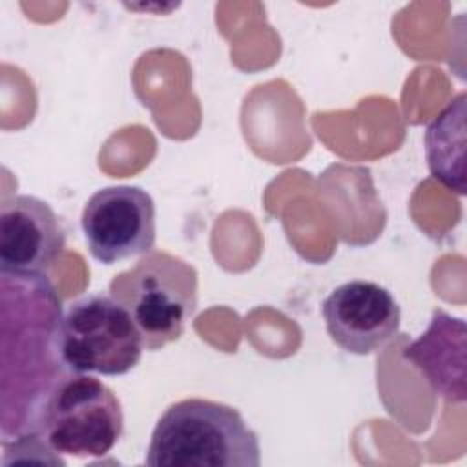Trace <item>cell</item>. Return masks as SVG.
Listing matches in <instances>:
<instances>
[{
    "instance_id": "obj_1",
    "label": "cell",
    "mask_w": 467,
    "mask_h": 467,
    "mask_svg": "<svg viewBox=\"0 0 467 467\" xmlns=\"http://www.w3.org/2000/svg\"><path fill=\"white\" fill-rule=\"evenodd\" d=\"M144 462L150 467H259L261 449L237 409L186 398L157 420Z\"/></svg>"
},
{
    "instance_id": "obj_2",
    "label": "cell",
    "mask_w": 467,
    "mask_h": 467,
    "mask_svg": "<svg viewBox=\"0 0 467 467\" xmlns=\"http://www.w3.org/2000/svg\"><path fill=\"white\" fill-rule=\"evenodd\" d=\"M109 294L131 314L146 350L177 341L197 308V272L184 259L151 250L109 281Z\"/></svg>"
},
{
    "instance_id": "obj_3",
    "label": "cell",
    "mask_w": 467,
    "mask_h": 467,
    "mask_svg": "<svg viewBox=\"0 0 467 467\" xmlns=\"http://www.w3.org/2000/svg\"><path fill=\"white\" fill-rule=\"evenodd\" d=\"M55 348L67 370L102 376L130 372L146 350L131 314L111 294L73 301L58 321Z\"/></svg>"
},
{
    "instance_id": "obj_4",
    "label": "cell",
    "mask_w": 467,
    "mask_h": 467,
    "mask_svg": "<svg viewBox=\"0 0 467 467\" xmlns=\"http://www.w3.org/2000/svg\"><path fill=\"white\" fill-rule=\"evenodd\" d=\"M40 438L57 454L104 456L124 431V412L115 392L100 379L78 374L53 385L38 410Z\"/></svg>"
},
{
    "instance_id": "obj_5",
    "label": "cell",
    "mask_w": 467,
    "mask_h": 467,
    "mask_svg": "<svg viewBox=\"0 0 467 467\" xmlns=\"http://www.w3.org/2000/svg\"><path fill=\"white\" fill-rule=\"evenodd\" d=\"M80 226L89 254L102 265L144 255L155 246V202L139 186H106L86 201Z\"/></svg>"
},
{
    "instance_id": "obj_6",
    "label": "cell",
    "mask_w": 467,
    "mask_h": 467,
    "mask_svg": "<svg viewBox=\"0 0 467 467\" xmlns=\"http://www.w3.org/2000/svg\"><path fill=\"white\" fill-rule=\"evenodd\" d=\"M330 339L348 354L367 356L390 343L401 323L394 296L381 285L354 279L334 288L321 305Z\"/></svg>"
},
{
    "instance_id": "obj_7",
    "label": "cell",
    "mask_w": 467,
    "mask_h": 467,
    "mask_svg": "<svg viewBox=\"0 0 467 467\" xmlns=\"http://www.w3.org/2000/svg\"><path fill=\"white\" fill-rule=\"evenodd\" d=\"M66 244L53 208L35 195H13L0 208V272L40 279Z\"/></svg>"
},
{
    "instance_id": "obj_8",
    "label": "cell",
    "mask_w": 467,
    "mask_h": 467,
    "mask_svg": "<svg viewBox=\"0 0 467 467\" xmlns=\"http://www.w3.org/2000/svg\"><path fill=\"white\" fill-rule=\"evenodd\" d=\"M465 356V321L441 308L432 312L427 330L403 348V359L418 368L431 389L449 403H463L467 398Z\"/></svg>"
},
{
    "instance_id": "obj_9",
    "label": "cell",
    "mask_w": 467,
    "mask_h": 467,
    "mask_svg": "<svg viewBox=\"0 0 467 467\" xmlns=\"http://www.w3.org/2000/svg\"><path fill=\"white\" fill-rule=\"evenodd\" d=\"M465 113L467 95L460 91L425 128V157L431 175L458 195H465Z\"/></svg>"
}]
</instances>
